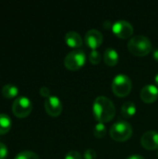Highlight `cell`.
<instances>
[{
	"mask_svg": "<svg viewBox=\"0 0 158 159\" xmlns=\"http://www.w3.org/2000/svg\"><path fill=\"white\" fill-rule=\"evenodd\" d=\"M93 114L95 118L102 123L111 121L115 116L114 102L105 96H99L93 102Z\"/></svg>",
	"mask_w": 158,
	"mask_h": 159,
	"instance_id": "1",
	"label": "cell"
},
{
	"mask_svg": "<svg viewBox=\"0 0 158 159\" xmlns=\"http://www.w3.org/2000/svg\"><path fill=\"white\" fill-rule=\"evenodd\" d=\"M128 48L133 55L145 56L152 50V43L145 35H135L129 39Z\"/></svg>",
	"mask_w": 158,
	"mask_h": 159,
	"instance_id": "2",
	"label": "cell"
},
{
	"mask_svg": "<svg viewBox=\"0 0 158 159\" xmlns=\"http://www.w3.org/2000/svg\"><path fill=\"white\" fill-rule=\"evenodd\" d=\"M132 127L126 120H118L110 129V136L116 142H125L132 136Z\"/></svg>",
	"mask_w": 158,
	"mask_h": 159,
	"instance_id": "3",
	"label": "cell"
},
{
	"mask_svg": "<svg viewBox=\"0 0 158 159\" xmlns=\"http://www.w3.org/2000/svg\"><path fill=\"white\" fill-rule=\"evenodd\" d=\"M132 89L130 78L125 74L116 75L112 81V90L117 97H126L129 94Z\"/></svg>",
	"mask_w": 158,
	"mask_h": 159,
	"instance_id": "4",
	"label": "cell"
},
{
	"mask_svg": "<svg viewBox=\"0 0 158 159\" xmlns=\"http://www.w3.org/2000/svg\"><path fill=\"white\" fill-rule=\"evenodd\" d=\"M86 62V54L83 50L74 49L69 52L64 58V65L67 69L75 71L80 69Z\"/></svg>",
	"mask_w": 158,
	"mask_h": 159,
	"instance_id": "5",
	"label": "cell"
},
{
	"mask_svg": "<svg viewBox=\"0 0 158 159\" xmlns=\"http://www.w3.org/2000/svg\"><path fill=\"white\" fill-rule=\"evenodd\" d=\"M13 114L20 118L26 117L33 109V104L31 100L26 96L17 97L11 106Z\"/></svg>",
	"mask_w": 158,
	"mask_h": 159,
	"instance_id": "6",
	"label": "cell"
},
{
	"mask_svg": "<svg viewBox=\"0 0 158 159\" xmlns=\"http://www.w3.org/2000/svg\"><path fill=\"white\" fill-rule=\"evenodd\" d=\"M112 31L117 37L126 39V38H129L132 35L133 26L130 24V22H129L127 20H116L113 24Z\"/></svg>",
	"mask_w": 158,
	"mask_h": 159,
	"instance_id": "7",
	"label": "cell"
},
{
	"mask_svg": "<svg viewBox=\"0 0 158 159\" xmlns=\"http://www.w3.org/2000/svg\"><path fill=\"white\" fill-rule=\"evenodd\" d=\"M45 109L46 112L51 116H60L62 111V104L61 100L55 95H50L45 100Z\"/></svg>",
	"mask_w": 158,
	"mask_h": 159,
	"instance_id": "8",
	"label": "cell"
},
{
	"mask_svg": "<svg viewBox=\"0 0 158 159\" xmlns=\"http://www.w3.org/2000/svg\"><path fill=\"white\" fill-rule=\"evenodd\" d=\"M102 41H103L102 34L96 29H91L88 31L87 34H85V43L88 48H92L93 50L98 48L102 44Z\"/></svg>",
	"mask_w": 158,
	"mask_h": 159,
	"instance_id": "9",
	"label": "cell"
},
{
	"mask_svg": "<svg viewBox=\"0 0 158 159\" xmlns=\"http://www.w3.org/2000/svg\"><path fill=\"white\" fill-rule=\"evenodd\" d=\"M141 143L142 147L147 150L158 149V132L155 130L146 131L141 138Z\"/></svg>",
	"mask_w": 158,
	"mask_h": 159,
	"instance_id": "10",
	"label": "cell"
},
{
	"mask_svg": "<svg viewBox=\"0 0 158 159\" xmlns=\"http://www.w3.org/2000/svg\"><path fill=\"white\" fill-rule=\"evenodd\" d=\"M140 96L145 103H153L158 99V88L155 85H146L142 89Z\"/></svg>",
	"mask_w": 158,
	"mask_h": 159,
	"instance_id": "11",
	"label": "cell"
},
{
	"mask_svg": "<svg viewBox=\"0 0 158 159\" xmlns=\"http://www.w3.org/2000/svg\"><path fill=\"white\" fill-rule=\"evenodd\" d=\"M64 38H65L66 44L71 48H80L83 44V39L81 35L74 31H70L66 33Z\"/></svg>",
	"mask_w": 158,
	"mask_h": 159,
	"instance_id": "12",
	"label": "cell"
},
{
	"mask_svg": "<svg viewBox=\"0 0 158 159\" xmlns=\"http://www.w3.org/2000/svg\"><path fill=\"white\" fill-rule=\"evenodd\" d=\"M119 60V55L117 51L113 48H108L103 53V61L108 66H115L117 64Z\"/></svg>",
	"mask_w": 158,
	"mask_h": 159,
	"instance_id": "13",
	"label": "cell"
},
{
	"mask_svg": "<svg viewBox=\"0 0 158 159\" xmlns=\"http://www.w3.org/2000/svg\"><path fill=\"white\" fill-rule=\"evenodd\" d=\"M121 114L125 118H131L136 114V105L132 102H126L121 107Z\"/></svg>",
	"mask_w": 158,
	"mask_h": 159,
	"instance_id": "14",
	"label": "cell"
},
{
	"mask_svg": "<svg viewBox=\"0 0 158 159\" xmlns=\"http://www.w3.org/2000/svg\"><path fill=\"white\" fill-rule=\"evenodd\" d=\"M11 125H12V122H11L9 116H7V114L1 113L0 114V135L6 134L10 129Z\"/></svg>",
	"mask_w": 158,
	"mask_h": 159,
	"instance_id": "15",
	"label": "cell"
},
{
	"mask_svg": "<svg viewBox=\"0 0 158 159\" xmlns=\"http://www.w3.org/2000/svg\"><path fill=\"white\" fill-rule=\"evenodd\" d=\"M19 93V89L17 86L13 85V84H6L2 87V94L4 97L6 98H14L18 95Z\"/></svg>",
	"mask_w": 158,
	"mask_h": 159,
	"instance_id": "16",
	"label": "cell"
},
{
	"mask_svg": "<svg viewBox=\"0 0 158 159\" xmlns=\"http://www.w3.org/2000/svg\"><path fill=\"white\" fill-rule=\"evenodd\" d=\"M14 159H40V157L34 152L24 150V151L18 153L16 155V157H14Z\"/></svg>",
	"mask_w": 158,
	"mask_h": 159,
	"instance_id": "17",
	"label": "cell"
},
{
	"mask_svg": "<svg viewBox=\"0 0 158 159\" xmlns=\"http://www.w3.org/2000/svg\"><path fill=\"white\" fill-rule=\"evenodd\" d=\"M93 133L96 138H103L106 134V127L104 126V123L98 122L94 127Z\"/></svg>",
	"mask_w": 158,
	"mask_h": 159,
	"instance_id": "18",
	"label": "cell"
},
{
	"mask_svg": "<svg viewBox=\"0 0 158 159\" xmlns=\"http://www.w3.org/2000/svg\"><path fill=\"white\" fill-rule=\"evenodd\" d=\"M102 61V56H101V53L99 51H97L96 49L95 50H92L89 54V61L96 65V64H99Z\"/></svg>",
	"mask_w": 158,
	"mask_h": 159,
	"instance_id": "19",
	"label": "cell"
},
{
	"mask_svg": "<svg viewBox=\"0 0 158 159\" xmlns=\"http://www.w3.org/2000/svg\"><path fill=\"white\" fill-rule=\"evenodd\" d=\"M84 158L85 159H96L97 154L94 149H87L84 153Z\"/></svg>",
	"mask_w": 158,
	"mask_h": 159,
	"instance_id": "20",
	"label": "cell"
},
{
	"mask_svg": "<svg viewBox=\"0 0 158 159\" xmlns=\"http://www.w3.org/2000/svg\"><path fill=\"white\" fill-rule=\"evenodd\" d=\"M7 154H8L7 146L4 143L0 142V159H4L5 157H7Z\"/></svg>",
	"mask_w": 158,
	"mask_h": 159,
	"instance_id": "21",
	"label": "cell"
},
{
	"mask_svg": "<svg viewBox=\"0 0 158 159\" xmlns=\"http://www.w3.org/2000/svg\"><path fill=\"white\" fill-rule=\"evenodd\" d=\"M64 159H83L82 156L77 151H70L66 154Z\"/></svg>",
	"mask_w": 158,
	"mask_h": 159,
	"instance_id": "22",
	"label": "cell"
},
{
	"mask_svg": "<svg viewBox=\"0 0 158 159\" xmlns=\"http://www.w3.org/2000/svg\"><path fill=\"white\" fill-rule=\"evenodd\" d=\"M39 92H40V95L42 97H45L46 99L50 96V89L47 87H41L39 89Z\"/></svg>",
	"mask_w": 158,
	"mask_h": 159,
	"instance_id": "23",
	"label": "cell"
},
{
	"mask_svg": "<svg viewBox=\"0 0 158 159\" xmlns=\"http://www.w3.org/2000/svg\"><path fill=\"white\" fill-rule=\"evenodd\" d=\"M127 159H144V157L140 155H132V156H129Z\"/></svg>",
	"mask_w": 158,
	"mask_h": 159,
	"instance_id": "24",
	"label": "cell"
},
{
	"mask_svg": "<svg viewBox=\"0 0 158 159\" xmlns=\"http://www.w3.org/2000/svg\"><path fill=\"white\" fill-rule=\"evenodd\" d=\"M112 26H113V24L111 23L110 20H105V21L103 22V27H105V28H110V27H112Z\"/></svg>",
	"mask_w": 158,
	"mask_h": 159,
	"instance_id": "25",
	"label": "cell"
},
{
	"mask_svg": "<svg viewBox=\"0 0 158 159\" xmlns=\"http://www.w3.org/2000/svg\"><path fill=\"white\" fill-rule=\"evenodd\" d=\"M154 58H155L156 61H158V48L154 51Z\"/></svg>",
	"mask_w": 158,
	"mask_h": 159,
	"instance_id": "26",
	"label": "cell"
},
{
	"mask_svg": "<svg viewBox=\"0 0 158 159\" xmlns=\"http://www.w3.org/2000/svg\"><path fill=\"white\" fill-rule=\"evenodd\" d=\"M155 82H156V85L158 87V74H156L155 76Z\"/></svg>",
	"mask_w": 158,
	"mask_h": 159,
	"instance_id": "27",
	"label": "cell"
},
{
	"mask_svg": "<svg viewBox=\"0 0 158 159\" xmlns=\"http://www.w3.org/2000/svg\"><path fill=\"white\" fill-rule=\"evenodd\" d=\"M157 155H158V151H157Z\"/></svg>",
	"mask_w": 158,
	"mask_h": 159,
	"instance_id": "28",
	"label": "cell"
}]
</instances>
